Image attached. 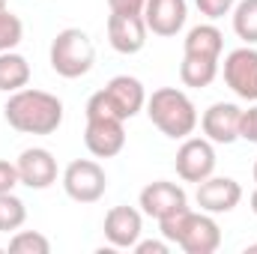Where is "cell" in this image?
Masks as SVG:
<instances>
[{
  "label": "cell",
  "instance_id": "27",
  "mask_svg": "<svg viewBox=\"0 0 257 254\" xmlns=\"http://www.w3.org/2000/svg\"><path fill=\"white\" fill-rule=\"evenodd\" d=\"M144 3L147 0H108L111 12H120V15H144Z\"/></svg>",
  "mask_w": 257,
  "mask_h": 254
},
{
  "label": "cell",
  "instance_id": "14",
  "mask_svg": "<svg viewBox=\"0 0 257 254\" xmlns=\"http://www.w3.org/2000/svg\"><path fill=\"white\" fill-rule=\"evenodd\" d=\"M186 18H189L186 0H147L144 3L147 30L156 36H177L186 27Z\"/></svg>",
  "mask_w": 257,
  "mask_h": 254
},
{
  "label": "cell",
  "instance_id": "1",
  "mask_svg": "<svg viewBox=\"0 0 257 254\" xmlns=\"http://www.w3.org/2000/svg\"><path fill=\"white\" fill-rule=\"evenodd\" d=\"M3 117L15 132L24 135H54L63 123V102L45 90H15L3 105Z\"/></svg>",
  "mask_w": 257,
  "mask_h": 254
},
{
  "label": "cell",
  "instance_id": "12",
  "mask_svg": "<svg viewBox=\"0 0 257 254\" xmlns=\"http://www.w3.org/2000/svg\"><path fill=\"white\" fill-rule=\"evenodd\" d=\"M239 117H242V108L233 105V102L209 105L203 111V117H200L203 138L212 141V144H233V141H239Z\"/></svg>",
  "mask_w": 257,
  "mask_h": 254
},
{
  "label": "cell",
  "instance_id": "31",
  "mask_svg": "<svg viewBox=\"0 0 257 254\" xmlns=\"http://www.w3.org/2000/svg\"><path fill=\"white\" fill-rule=\"evenodd\" d=\"M0 9H9V0H0Z\"/></svg>",
  "mask_w": 257,
  "mask_h": 254
},
{
  "label": "cell",
  "instance_id": "13",
  "mask_svg": "<svg viewBox=\"0 0 257 254\" xmlns=\"http://www.w3.org/2000/svg\"><path fill=\"white\" fill-rule=\"evenodd\" d=\"M105 96H108L114 114H117L123 123L132 120V117H138V114L147 108V90H144V84H141L138 78H132V75H117V78H111V81L105 84Z\"/></svg>",
  "mask_w": 257,
  "mask_h": 254
},
{
  "label": "cell",
  "instance_id": "24",
  "mask_svg": "<svg viewBox=\"0 0 257 254\" xmlns=\"http://www.w3.org/2000/svg\"><path fill=\"white\" fill-rule=\"evenodd\" d=\"M194 3H197L200 15H206L209 21L230 15V12H233V6H236V0H194Z\"/></svg>",
  "mask_w": 257,
  "mask_h": 254
},
{
  "label": "cell",
  "instance_id": "2",
  "mask_svg": "<svg viewBox=\"0 0 257 254\" xmlns=\"http://www.w3.org/2000/svg\"><path fill=\"white\" fill-rule=\"evenodd\" d=\"M162 239L180 245L186 254H212L221 245V227L209 212H192L189 206L159 218Z\"/></svg>",
  "mask_w": 257,
  "mask_h": 254
},
{
  "label": "cell",
  "instance_id": "28",
  "mask_svg": "<svg viewBox=\"0 0 257 254\" xmlns=\"http://www.w3.org/2000/svg\"><path fill=\"white\" fill-rule=\"evenodd\" d=\"M135 251L138 254H168V239H138L135 242Z\"/></svg>",
  "mask_w": 257,
  "mask_h": 254
},
{
  "label": "cell",
  "instance_id": "19",
  "mask_svg": "<svg viewBox=\"0 0 257 254\" xmlns=\"http://www.w3.org/2000/svg\"><path fill=\"white\" fill-rule=\"evenodd\" d=\"M215 75H218V60H206V57H183V63H180V81L186 84V87H194V90H200V87H209L212 81H215Z\"/></svg>",
  "mask_w": 257,
  "mask_h": 254
},
{
  "label": "cell",
  "instance_id": "6",
  "mask_svg": "<svg viewBox=\"0 0 257 254\" xmlns=\"http://www.w3.org/2000/svg\"><path fill=\"white\" fill-rule=\"evenodd\" d=\"M215 147L206 138H183V147L177 150V174L183 183H203L215 174Z\"/></svg>",
  "mask_w": 257,
  "mask_h": 254
},
{
  "label": "cell",
  "instance_id": "4",
  "mask_svg": "<svg viewBox=\"0 0 257 254\" xmlns=\"http://www.w3.org/2000/svg\"><path fill=\"white\" fill-rule=\"evenodd\" d=\"M48 63L60 78H81L87 75L96 63V48L93 39L81 30V27H66L54 36L51 51H48Z\"/></svg>",
  "mask_w": 257,
  "mask_h": 254
},
{
  "label": "cell",
  "instance_id": "17",
  "mask_svg": "<svg viewBox=\"0 0 257 254\" xmlns=\"http://www.w3.org/2000/svg\"><path fill=\"white\" fill-rule=\"evenodd\" d=\"M221 48H224V36L215 24H197L186 33V42H183V51L189 57H206V60H218L221 57Z\"/></svg>",
  "mask_w": 257,
  "mask_h": 254
},
{
  "label": "cell",
  "instance_id": "22",
  "mask_svg": "<svg viewBox=\"0 0 257 254\" xmlns=\"http://www.w3.org/2000/svg\"><path fill=\"white\" fill-rule=\"evenodd\" d=\"M9 251L12 254H48L51 251V239L42 236L39 230H18L9 239Z\"/></svg>",
  "mask_w": 257,
  "mask_h": 254
},
{
  "label": "cell",
  "instance_id": "18",
  "mask_svg": "<svg viewBox=\"0 0 257 254\" xmlns=\"http://www.w3.org/2000/svg\"><path fill=\"white\" fill-rule=\"evenodd\" d=\"M30 84V63L18 51L0 54V93H15Z\"/></svg>",
  "mask_w": 257,
  "mask_h": 254
},
{
  "label": "cell",
  "instance_id": "16",
  "mask_svg": "<svg viewBox=\"0 0 257 254\" xmlns=\"http://www.w3.org/2000/svg\"><path fill=\"white\" fill-rule=\"evenodd\" d=\"M147 21L144 15H108V42L117 54H138L147 45Z\"/></svg>",
  "mask_w": 257,
  "mask_h": 254
},
{
  "label": "cell",
  "instance_id": "20",
  "mask_svg": "<svg viewBox=\"0 0 257 254\" xmlns=\"http://www.w3.org/2000/svg\"><path fill=\"white\" fill-rule=\"evenodd\" d=\"M230 15H233V33L245 45H257V0H239Z\"/></svg>",
  "mask_w": 257,
  "mask_h": 254
},
{
  "label": "cell",
  "instance_id": "7",
  "mask_svg": "<svg viewBox=\"0 0 257 254\" xmlns=\"http://www.w3.org/2000/svg\"><path fill=\"white\" fill-rule=\"evenodd\" d=\"M224 84L245 102H257V48L242 45L224 57Z\"/></svg>",
  "mask_w": 257,
  "mask_h": 254
},
{
  "label": "cell",
  "instance_id": "15",
  "mask_svg": "<svg viewBox=\"0 0 257 254\" xmlns=\"http://www.w3.org/2000/svg\"><path fill=\"white\" fill-rule=\"evenodd\" d=\"M144 233V212L135 206H111L105 215V239L111 248H135Z\"/></svg>",
  "mask_w": 257,
  "mask_h": 254
},
{
  "label": "cell",
  "instance_id": "26",
  "mask_svg": "<svg viewBox=\"0 0 257 254\" xmlns=\"http://www.w3.org/2000/svg\"><path fill=\"white\" fill-rule=\"evenodd\" d=\"M18 183H21V180H18V168H15V162L0 159V194L12 191Z\"/></svg>",
  "mask_w": 257,
  "mask_h": 254
},
{
  "label": "cell",
  "instance_id": "29",
  "mask_svg": "<svg viewBox=\"0 0 257 254\" xmlns=\"http://www.w3.org/2000/svg\"><path fill=\"white\" fill-rule=\"evenodd\" d=\"M251 212H254V215H257V189L251 191Z\"/></svg>",
  "mask_w": 257,
  "mask_h": 254
},
{
  "label": "cell",
  "instance_id": "32",
  "mask_svg": "<svg viewBox=\"0 0 257 254\" xmlns=\"http://www.w3.org/2000/svg\"><path fill=\"white\" fill-rule=\"evenodd\" d=\"M251 174H254V183H257V159H254V168H251Z\"/></svg>",
  "mask_w": 257,
  "mask_h": 254
},
{
  "label": "cell",
  "instance_id": "21",
  "mask_svg": "<svg viewBox=\"0 0 257 254\" xmlns=\"http://www.w3.org/2000/svg\"><path fill=\"white\" fill-rule=\"evenodd\" d=\"M24 221H27V206H24V200L15 197L12 191L0 194V233L18 230Z\"/></svg>",
  "mask_w": 257,
  "mask_h": 254
},
{
  "label": "cell",
  "instance_id": "30",
  "mask_svg": "<svg viewBox=\"0 0 257 254\" xmlns=\"http://www.w3.org/2000/svg\"><path fill=\"white\" fill-rule=\"evenodd\" d=\"M257 251V242H251V245H245V254H254Z\"/></svg>",
  "mask_w": 257,
  "mask_h": 254
},
{
  "label": "cell",
  "instance_id": "23",
  "mask_svg": "<svg viewBox=\"0 0 257 254\" xmlns=\"http://www.w3.org/2000/svg\"><path fill=\"white\" fill-rule=\"evenodd\" d=\"M21 39H24V24H21V18L12 15L9 9H0V54H3V51H15Z\"/></svg>",
  "mask_w": 257,
  "mask_h": 254
},
{
  "label": "cell",
  "instance_id": "8",
  "mask_svg": "<svg viewBox=\"0 0 257 254\" xmlns=\"http://www.w3.org/2000/svg\"><path fill=\"white\" fill-rule=\"evenodd\" d=\"M15 168H18L21 186H27V189L42 191V189H51L57 183V159L45 147H27L18 156Z\"/></svg>",
  "mask_w": 257,
  "mask_h": 254
},
{
  "label": "cell",
  "instance_id": "3",
  "mask_svg": "<svg viewBox=\"0 0 257 254\" xmlns=\"http://www.w3.org/2000/svg\"><path fill=\"white\" fill-rule=\"evenodd\" d=\"M147 117L171 141H183L197 129V108L177 87H159L147 99Z\"/></svg>",
  "mask_w": 257,
  "mask_h": 254
},
{
  "label": "cell",
  "instance_id": "9",
  "mask_svg": "<svg viewBox=\"0 0 257 254\" xmlns=\"http://www.w3.org/2000/svg\"><path fill=\"white\" fill-rule=\"evenodd\" d=\"M197 206L209 215H221V212H233L242 200V186L233 177H206L203 183H197Z\"/></svg>",
  "mask_w": 257,
  "mask_h": 254
},
{
  "label": "cell",
  "instance_id": "33",
  "mask_svg": "<svg viewBox=\"0 0 257 254\" xmlns=\"http://www.w3.org/2000/svg\"><path fill=\"white\" fill-rule=\"evenodd\" d=\"M0 251H3V248H0Z\"/></svg>",
  "mask_w": 257,
  "mask_h": 254
},
{
  "label": "cell",
  "instance_id": "25",
  "mask_svg": "<svg viewBox=\"0 0 257 254\" xmlns=\"http://www.w3.org/2000/svg\"><path fill=\"white\" fill-rule=\"evenodd\" d=\"M239 138L248 141V144H257V105L248 108V111H242V117H239Z\"/></svg>",
  "mask_w": 257,
  "mask_h": 254
},
{
  "label": "cell",
  "instance_id": "10",
  "mask_svg": "<svg viewBox=\"0 0 257 254\" xmlns=\"http://www.w3.org/2000/svg\"><path fill=\"white\" fill-rule=\"evenodd\" d=\"M138 206H141L144 215H150V218L159 221V218H165V215H171V212L189 206V197H186L183 186L168 183V180H156V183H150V186L141 189Z\"/></svg>",
  "mask_w": 257,
  "mask_h": 254
},
{
  "label": "cell",
  "instance_id": "11",
  "mask_svg": "<svg viewBox=\"0 0 257 254\" xmlns=\"http://www.w3.org/2000/svg\"><path fill=\"white\" fill-rule=\"evenodd\" d=\"M84 147H87L96 159H111V156L123 153V147H126V129H123V120H117V117L87 120V129H84Z\"/></svg>",
  "mask_w": 257,
  "mask_h": 254
},
{
  "label": "cell",
  "instance_id": "5",
  "mask_svg": "<svg viewBox=\"0 0 257 254\" xmlns=\"http://www.w3.org/2000/svg\"><path fill=\"white\" fill-rule=\"evenodd\" d=\"M108 189L105 168L93 159H75L63 171V191L75 203H96Z\"/></svg>",
  "mask_w": 257,
  "mask_h": 254
}]
</instances>
